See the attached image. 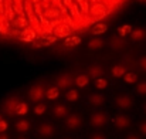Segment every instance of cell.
Listing matches in <instances>:
<instances>
[{
	"label": "cell",
	"mask_w": 146,
	"mask_h": 139,
	"mask_svg": "<svg viewBox=\"0 0 146 139\" xmlns=\"http://www.w3.org/2000/svg\"><path fill=\"white\" fill-rule=\"evenodd\" d=\"M74 84L77 85V88H85L90 85V75L88 74H80L74 78Z\"/></svg>",
	"instance_id": "cell-14"
},
{
	"label": "cell",
	"mask_w": 146,
	"mask_h": 139,
	"mask_svg": "<svg viewBox=\"0 0 146 139\" xmlns=\"http://www.w3.org/2000/svg\"><path fill=\"white\" fill-rule=\"evenodd\" d=\"M138 129H139V132H141L142 135H145L146 136V121H143V122H141V124H139Z\"/></svg>",
	"instance_id": "cell-33"
},
{
	"label": "cell",
	"mask_w": 146,
	"mask_h": 139,
	"mask_svg": "<svg viewBox=\"0 0 146 139\" xmlns=\"http://www.w3.org/2000/svg\"><path fill=\"white\" fill-rule=\"evenodd\" d=\"M11 23H13L14 29H19V30H23V29H26L27 26H30V21H29V19H27L24 14H19Z\"/></svg>",
	"instance_id": "cell-11"
},
{
	"label": "cell",
	"mask_w": 146,
	"mask_h": 139,
	"mask_svg": "<svg viewBox=\"0 0 146 139\" xmlns=\"http://www.w3.org/2000/svg\"><path fill=\"white\" fill-rule=\"evenodd\" d=\"M105 101L106 99H105V95L104 94H92V95L88 96V102L92 106H102L105 104Z\"/></svg>",
	"instance_id": "cell-13"
},
{
	"label": "cell",
	"mask_w": 146,
	"mask_h": 139,
	"mask_svg": "<svg viewBox=\"0 0 146 139\" xmlns=\"http://www.w3.org/2000/svg\"><path fill=\"white\" fill-rule=\"evenodd\" d=\"M143 109H145V112H146V102H145V105H143Z\"/></svg>",
	"instance_id": "cell-38"
},
{
	"label": "cell",
	"mask_w": 146,
	"mask_h": 139,
	"mask_svg": "<svg viewBox=\"0 0 146 139\" xmlns=\"http://www.w3.org/2000/svg\"><path fill=\"white\" fill-rule=\"evenodd\" d=\"M108 13H109V7H108L104 1H95V3H92L91 7H90V16H91V17H95L98 20L104 19Z\"/></svg>",
	"instance_id": "cell-2"
},
{
	"label": "cell",
	"mask_w": 146,
	"mask_h": 139,
	"mask_svg": "<svg viewBox=\"0 0 146 139\" xmlns=\"http://www.w3.org/2000/svg\"><path fill=\"white\" fill-rule=\"evenodd\" d=\"M136 94L141 96H146V81H141L136 85Z\"/></svg>",
	"instance_id": "cell-31"
},
{
	"label": "cell",
	"mask_w": 146,
	"mask_h": 139,
	"mask_svg": "<svg viewBox=\"0 0 146 139\" xmlns=\"http://www.w3.org/2000/svg\"><path fill=\"white\" fill-rule=\"evenodd\" d=\"M47 112V105L44 104V102H37L36 105H34V114L36 115H44Z\"/></svg>",
	"instance_id": "cell-24"
},
{
	"label": "cell",
	"mask_w": 146,
	"mask_h": 139,
	"mask_svg": "<svg viewBox=\"0 0 146 139\" xmlns=\"http://www.w3.org/2000/svg\"><path fill=\"white\" fill-rule=\"evenodd\" d=\"M112 125H113V128H116L118 131H123V129L129 128V125H131V118H129L126 114L119 112V114H116V115L112 118Z\"/></svg>",
	"instance_id": "cell-4"
},
{
	"label": "cell",
	"mask_w": 146,
	"mask_h": 139,
	"mask_svg": "<svg viewBox=\"0 0 146 139\" xmlns=\"http://www.w3.org/2000/svg\"><path fill=\"white\" fill-rule=\"evenodd\" d=\"M46 88L43 84H36L34 87H31L29 90V98L33 101V102H40L44 96H46Z\"/></svg>",
	"instance_id": "cell-6"
},
{
	"label": "cell",
	"mask_w": 146,
	"mask_h": 139,
	"mask_svg": "<svg viewBox=\"0 0 146 139\" xmlns=\"http://www.w3.org/2000/svg\"><path fill=\"white\" fill-rule=\"evenodd\" d=\"M106 30H108V26H106L105 23H95V24L92 26V29H91V31H92L94 36H101V34H104Z\"/></svg>",
	"instance_id": "cell-18"
},
{
	"label": "cell",
	"mask_w": 146,
	"mask_h": 139,
	"mask_svg": "<svg viewBox=\"0 0 146 139\" xmlns=\"http://www.w3.org/2000/svg\"><path fill=\"white\" fill-rule=\"evenodd\" d=\"M19 102H20V101H19L17 98H10V99H7V101H6V111H7L9 114H14V111H16Z\"/></svg>",
	"instance_id": "cell-19"
},
{
	"label": "cell",
	"mask_w": 146,
	"mask_h": 139,
	"mask_svg": "<svg viewBox=\"0 0 146 139\" xmlns=\"http://www.w3.org/2000/svg\"><path fill=\"white\" fill-rule=\"evenodd\" d=\"M115 105L119 109H122V111H128V109H131L133 106V99L128 94H121V95H118L115 98Z\"/></svg>",
	"instance_id": "cell-7"
},
{
	"label": "cell",
	"mask_w": 146,
	"mask_h": 139,
	"mask_svg": "<svg viewBox=\"0 0 146 139\" xmlns=\"http://www.w3.org/2000/svg\"><path fill=\"white\" fill-rule=\"evenodd\" d=\"M143 36H145V33H143V30H142V29L132 30V33H131V37H132V40H133V41H139V40H142V39H143Z\"/></svg>",
	"instance_id": "cell-29"
},
{
	"label": "cell",
	"mask_w": 146,
	"mask_h": 139,
	"mask_svg": "<svg viewBox=\"0 0 146 139\" xmlns=\"http://www.w3.org/2000/svg\"><path fill=\"white\" fill-rule=\"evenodd\" d=\"M46 96H47V99H57L58 96H60V88L55 85V87H50L48 90L46 91Z\"/></svg>",
	"instance_id": "cell-23"
},
{
	"label": "cell",
	"mask_w": 146,
	"mask_h": 139,
	"mask_svg": "<svg viewBox=\"0 0 146 139\" xmlns=\"http://www.w3.org/2000/svg\"><path fill=\"white\" fill-rule=\"evenodd\" d=\"M88 75L92 77V78H99V77H104V68L101 65H92L88 68Z\"/></svg>",
	"instance_id": "cell-17"
},
{
	"label": "cell",
	"mask_w": 146,
	"mask_h": 139,
	"mask_svg": "<svg viewBox=\"0 0 146 139\" xmlns=\"http://www.w3.org/2000/svg\"><path fill=\"white\" fill-rule=\"evenodd\" d=\"M123 139H141V136H138L136 134H128Z\"/></svg>",
	"instance_id": "cell-35"
},
{
	"label": "cell",
	"mask_w": 146,
	"mask_h": 139,
	"mask_svg": "<svg viewBox=\"0 0 146 139\" xmlns=\"http://www.w3.org/2000/svg\"><path fill=\"white\" fill-rule=\"evenodd\" d=\"M43 16H44L47 20H57V19H60V17L62 16V13H61V10H60L58 7H55V6H51V7L44 9V11H43Z\"/></svg>",
	"instance_id": "cell-9"
},
{
	"label": "cell",
	"mask_w": 146,
	"mask_h": 139,
	"mask_svg": "<svg viewBox=\"0 0 146 139\" xmlns=\"http://www.w3.org/2000/svg\"><path fill=\"white\" fill-rule=\"evenodd\" d=\"M68 114H70V109H68V106L64 105V104L55 105V106L52 108V115H54L55 118H65Z\"/></svg>",
	"instance_id": "cell-12"
},
{
	"label": "cell",
	"mask_w": 146,
	"mask_h": 139,
	"mask_svg": "<svg viewBox=\"0 0 146 139\" xmlns=\"http://www.w3.org/2000/svg\"><path fill=\"white\" fill-rule=\"evenodd\" d=\"M19 139H27V138H24V136H23V138H19Z\"/></svg>",
	"instance_id": "cell-40"
},
{
	"label": "cell",
	"mask_w": 146,
	"mask_h": 139,
	"mask_svg": "<svg viewBox=\"0 0 146 139\" xmlns=\"http://www.w3.org/2000/svg\"><path fill=\"white\" fill-rule=\"evenodd\" d=\"M62 139H72V138H62Z\"/></svg>",
	"instance_id": "cell-41"
},
{
	"label": "cell",
	"mask_w": 146,
	"mask_h": 139,
	"mask_svg": "<svg viewBox=\"0 0 146 139\" xmlns=\"http://www.w3.org/2000/svg\"><path fill=\"white\" fill-rule=\"evenodd\" d=\"M72 27L70 26V24H67L65 21H60L57 26H55V29L52 30V34L57 37V39H67L68 36H71L72 34Z\"/></svg>",
	"instance_id": "cell-5"
},
{
	"label": "cell",
	"mask_w": 146,
	"mask_h": 139,
	"mask_svg": "<svg viewBox=\"0 0 146 139\" xmlns=\"http://www.w3.org/2000/svg\"><path fill=\"white\" fill-rule=\"evenodd\" d=\"M74 84V78L70 75V74H64V75H60L58 80H57V87L61 90H67V88H71V85Z\"/></svg>",
	"instance_id": "cell-10"
},
{
	"label": "cell",
	"mask_w": 146,
	"mask_h": 139,
	"mask_svg": "<svg viewBox=\"0 0 146 139\" xmlns=\"http://www.w3.org/2000/svg\"><path fill=\"white\" fill-rule=\"evenodd\" d=\"M131 33H132V27H131L129 24H123V26H121V27L118 29V34H119L121 37H125V36L131 34Z\"/></svg>",
	"instance_id": "cell-28"
},
{
	"label": "cell",
	"mask_w": 146,
	"mask_h": 139,
	"mask_svg": "<svg viewBox=\"0 0 146 139\" xmlns=\"http://www.w3.org/2000/svg\"><path fill=\"white\" fill-rule=\"evenodd\" d=\"M27 112H29V105L26 104V102H19V105H17V108H16V111H14V114L16 115H19V116H24V115H27Z\"/></svg>",
	"instance_id": "cell-22"
},
{
	"label": "cell",
	"mask_w": 146,
	"mask_h": 139,
	"mask_svg": "<svg viewBox=\"0 0 146 139\" xmlns=\"http://www.w3.org/2000/svg\"><path fill=\"white\" fill-rule=\"evenodd\" d=\"M78 96H80V91L77 88H68V91L65 94V99L68 102H75L78 99Z\"/></svg>",
	"instance_id": "cell-20"
},
{
	"label": "cell",
	"mask_w": 146,
	"mask_h": 139,
	"mask_svg": "<svg viewBox=\"0 0 146 139\" xmlns=\"http://www.w3.org/2000/svg\"><path fill=\"white\" fill-rule=\"evenodd\" d=\"M81 44V37L80 36H68L67 39H64V46L65 47H77Z\"/></svg>",
	"instance_id": "cell-16"
},
{
	"label": "cell",
	"mask_w": 146,
	"mask_h": 139,
	"mask_svg": "<svg viewBox=\"0 0 146 139\" xmlns=\"http://www.w3.org/2000/svg\"><path fill=\"white\" fill-rule=\"evenodd\" d=\"M82 124H84L82 116H81L80 114H75V112L68 114V115L64 118V125H65V128L70 129V131H77V129H80V128L82 126Z\"/></svg>",
	"instance_id": "cell-1"
},
{
	"label": "cell",
	"mask_w": 146,
	"mask_h": 139,
	"mask_svg": "<svg viewBox=\"0 0 146 139\" xmlns=\"http://www.w3.org/2000/svg\"><path fill=\"white\" fill-rule=\"evenodd\" d=\"M16 131L17 132H20V134H27L29 131H30V121H27V119H19L17 122H16Z\"/></svg>",
	"instance_id": "cell-15"
},
{
	"label": "cell",
	"mask_w": 146,
	"mask_h": 139,
	"mask_svg": "<svg viewBox=\"0 0 146 139\" xmlns=\"http://www.w3.org/2000/svg\"><path fill=\"white\" fill-rule=\"evenodd\" d=\"M7 128H9V124H7L4 119H1V121H0V132H6Z\"/></svg>",
	"instance_id": "cell-34"
},
{
	"label": "cell",
	"mask_w": 146,
	"mask_h": 139,
	"mask_svg": "<svg viewBox=\"0 0 146 139\" xmlns=\"http://www.w3.org/2000/svg\"><path fill=\"white\" fill-rule=\"evenodd\" d=\"M37 134H38V136H41V138L50 139L55 135V126H54L51 122H43V124L38 126Z\"/></svg>",
	"instance_id": "cell-8"
},
{
	"label": "cell",
	"mask_w": 146,
	"mask_h": 139,
	"mask_svg": "<svg viewBox=\"0 0 146 139\" xmlns=\"http://www.w3.org/2000/svg\"><path fill=\"white\" fill-rule=\"evenodd\" d=\"M77 4L80 6L82 14H90V0H77Z\"/></svg>",
	"instance_id": "cell-25"
},
{
	"label": "cell",
	"mask_w": 146,
	"mask_h": 139,
	"mask_svg": "<svg viewBox=\"0 0 146 139\" xmlns=\"http://www.w3.org/2000/svg\"><path fill=\"white\" fill-rule=\"evenodd\" d=\"M108 124V115L104 111H95L90 116V125L94 128H104Z\"/></svg>",
	"instance_id": "cell-3"
},
{
	"label": "cell",
	"mask_w": 146,
	"mask_h": 139,
	"mask_svg": "<svg viewBox=\"0 0 146 139\" xmlns=\"http://www.w3.org/2000/svg\"><path fill=\"white\" fill-rule=\"evenodd\" d=\"M88 47H90L91 50H98V48L104 47V40H102V39H92V40H90Z\"/></svg>",
	"instance_id": "cell-27"
},
{
	"label": "cell",
	"mask_w": 146,
	"mask_h": 139,
	"mask_svg": "<svg viewBox=\"0 0 146 139\" xmlns=\"http://www.w3.org/2000/svg\"><path fill=\"white\" fill-rule=\"evenodd\" d=\"M122 78H123L125 82H128V84H135V82H138V75H136L135 72H126Z\"/></svg>",
	"instance_id": "cell-30"
},
{
	"label": "cell",
	"mask_w": 146,
	"mask_h": 139,
	"mask_svg": "<svg viewBox=\"0 0 146 139\" xmlns=\"http://www.w3.org/2000/svg\"><path fill=\"white\" fill-rule=\"evenodd\" d=\"M95 88L97 90H106L108 88V80L104 78V77H99V78H95Z\"/></svg>",
	"instance_id": "cell-26"
},
{
	"label": "cell",
	"mask_w": 146,
	"mask_h": 139,
	"mask_svg": "<svg viewBox=\"0 0 146 139\" xmlns=\"http://www.w3.org/2000/svg\"><path fill=\"white\" fill-rule=\"evenodd\" d=\"M1 119H3V116H1V115H0V121H1Z\"/></svg>",
	"instance_id": "cell-39"
},
{
	"label": "cell",
	"mask_w": 146,
	"mask_h": 139,
	"mask_svg": "<svg viewBox=\"0 0 146 139\" xmlns=\"http://www.w3.org/2000/svg\"><path fill=\"white\" fill-rule=\"evenodd\" d=\"M142 67L146 70V58H143V60H142Z\"/></svg>",
	"instance_id": "cell-37"
},
{
	"label": "cell",
	"mask_w": 146,
	"mask_h": 139,
	"mask_svg": "<svg viewBox=\"0 0 146 139\" xmlns=\"http://www.w3.org/2000/svg\"><path fill=\"white\" fill-rule=\"evenodd\" d=\"M111 72H112V75H113L115 78H121V77H123V75L128 72V70H126V67H123V65H115Z\"/></svg>",
	"instance_id": "cell-21"
},
{
	"label": "cell",
	"mask_w": 146,
	"mask_h": 139,
	"mask_svg": "<svg viewBox=\"0 0 146 139\" xmlns=\"http://www.w3.org/2000/svg\"><path fill=\"white\" fill-rule=\"evenodd\" d=\"M88 139H108L104 134H101V132H95V134H92V135H90V138Z\"/></svg>",
	"instance_id": "cell-32"
},
{
	"label": "cell",
	"mask_w": 146,
	"mask_h": 139,
	"mask_svg": "<svg viewBox=\"0 0 146 139\" xmlns=\"http://www.w3.org/2000/svg\"><path fill=\"white\" fill-rule=\"evenodd\" d=\"M0 139H10V136L6 132H0Z\"/></svg>",
	"instance_id": "cell-36"
}]
</instances>
